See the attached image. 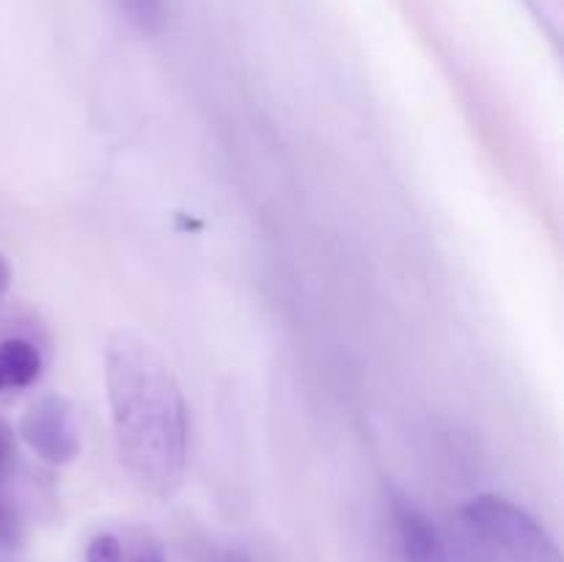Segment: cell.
Here are the masks:
<instances>
[{"label": "cell", "mask_w": 564, "mask_h": 562, "mask_svg": "<svg viewBox=\"0 0 564 562\" xmlns=\"http://www.w3.org/2000/svg\"><path fill=\"white\" fill-rule=\"evenodd\" d=\"M105 383L121 466L141 488L174 494L187 463V417L169 364L147 339L121 331L105 350Z\"/></svg>", "instance_id": "cell-1"}, {"label": "cell", "mask_w": 564, "mask_h": 562, "mask_svg": "<svg viewBox=\"0 0 564 562\" xmlns=\"http://www.w3.org/2000/svg\"><path fill=\"white\" fill-rule=\"evenodd\" d=\"M463 527L494 562H562L560 545L527 510L482 494L463 507Z\"/></svg>", "instance_id": "cell-2"}, {"label": "cell", "mask_w": 564, "mask_h": 562, "mask_svg": "<svg viewBox=\"0 0 564 562\" xmlns=\"http://www.w3.org/2000/svg\"><path fill=\"white\" fill-rule=\"evenodd\" d=\"M20 435L42 461L66 466L80 455V424L75 408L58 395H44L25 408Z\"/></svg>", "instance_id": "cell-3"}, {"label": "cell", "mask_w": 564, "mask_h": 562, "mask_svg": "<svg viewBox=\"0 0 564 562\" xmlns=\"http://www.w3.org/2000/svg\"><path fill=\"white\" fill-rule=\"evenodd\" d=\"M391 518H394L402 560L449 562V551H446V543L438 529H435V523L400 490H391Z\"/></svg>", "instance_id": "cell-4"}, {"label": "cell", "mask_w": 564, "mask_h": 562, "mask_svg": "<svg viewBox=\"0 0 564 562\" xmlns=\"http://www.w3.org/2000/svg\"><path fill=\"white\" fill-rule=\"evenodd\" d=\"M44 369V353L31 336L9 334L0 339V395L28 389Z\"/></svg>", "instance_id": "cell-5"}, {"label": "cell", "mask_w": 564, "mask_h": 562, "mask_svg": "<svg viewBox=\"0 0 564 562\" xmlns=\"http://www.w3.org/2000/svg\"><path fill=\"white\" fill-rule=\"evenodd\" d=\"M121 14L143 33L158 31L160 17H163V3L160 0H116Z\"/></svg>", "instance_id": "cell-6"}, {"label": "cell", "mask_w": 564, "mask_h": 562, "mask_svg": "<svg viewBox=\"0 0 564 562\" xmlns=\"http://www.w3.org/2000/svg\"><path fill=\"white\" fill-rule=\"evenodd\" d=\"M86 562H132V549H127L116 534L102 532L88 543Z\"/></svg>", "instance_id": "cell-7"}, {"label": "cell", "mask_w": 564, "mask_h": 562, "mask_svg": "<svg viewBox=\"0 0 564 562\" xmlns=\"http://www.w3.org/2000/svg\"><path fill=\"white\" fill-rule=\"evenodd\" d=\"M11 457H14V433H11L9 424L0 419V472L9 466Z\"/></svg>", "instance_id": "cell-8"}, {"label": "cell", "mask_w": 564, "mask_h": 562, "mask_svg": "<svg viewBox=\"0 0 564 562\" xmlns=\"http://www.w3.org/2000/svg\"><path fill=\"white\" fill-rule=\"evenodd\" d=\"M14 532H17V521H14V512L0 501V545L6 543H14Z\"/></svg>", "instance_id": "cell-9"}, {"label": "cell", "mask_w": 564, "mask_h": 562, "mask_svg": "<svg viewBox=\"0 0 564 562\" xmlns=\"http://www.w3.org/2000/svg\"><path fill=\"white\" fill-rule=\"evenodd\" d=\"M9 287H11V268L9 262H6L3 253H0V301H3V295L9 292Z\"/></svg>", "instance_id": "cell-10"}]
</instances>
